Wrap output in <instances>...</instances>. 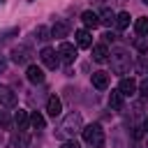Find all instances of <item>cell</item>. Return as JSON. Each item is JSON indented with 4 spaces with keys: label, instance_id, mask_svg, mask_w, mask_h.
<instances>
[{
    "label": "cell",
    "instance_id": "cell-33",
    "mask_svg": "<svg viewBox=\"0 0 148 148\" xmlns=\"http://www.w3.org/2000/svg\"><path fill=\"white\" fill-rule=\"evenodd\" d=\"M141 2H146V5H148V0H141Z\"/></svg>",
    "mask_w": 148,
    "mask_h": 148
},
{
    "label": "cell",
    "instance_id": "cell-8",
    "mask_svg": "<svg viewBox=\"0 0 148 148\" xmlns=\"http://www.w3.org/2000/svg\"><path fill=\"white\" fill-rule=\"evenodd\" d=\"M74 37H76V46H79V49H90V46H92V37H90V30H88V28L76 30Z\"/></svg>",
    "mask_w": 148,
    "mask_h": 148
},
{
    "label": "cell",
    "instance_id": "cell-22",
    "mask_svg": "<svg viewBox=\"0 0 148 148\" xmlns=\"http://www.w3.org/2000/svg\"><path fill=\"white\" fill-rule=\"evenodd\" d=\"M30 125H32L35 130H44V127H46V120H44V116H42L39 111H35V113H30Z\"/></svg>",
    "mask_w": 148,
    "mask_h": 148
},
{
    "label": "cell",
    "instance_id": "cell-15",
    "mask_svg": "<svg viewBox=\"0 0 148 148\" xmlns=\"http://www.w3.org/2000/svg\"><path fill=\"white\" fill-rule=\"evenodd\" d=\"M46 111H49V116H60V111H62V102L56 97V95H51L49 99H46Z\"/></svg>",
    "mask_w": 148,
    "mask_h": 148
},
{
    "label": "cell",
    "instance_id": "cell-29",
    "mask_svg": "<svg viewBox=\"0 0 148 148\" xmlns=\"http://www.w3.org/2000/svg\"><path fill=\"white\" fill-rule=\"evenodd\" d=\"M60 148H79V143H76V141H65Z\"/></svg>",
    "mask_w": 148,
    "mask_h": 148
},
{
    "label": "cell",
    "instance_id": "cell-10",
    "mask_svg": "<svg viewBox=\"0 0 148 148\" xmlns=\"http://www.w3.org/2000/svg\"><path fill=\"white\" fill-rule=\"evenodd\" d=\"M25 76H28V81L30 83H44V69L42 67H37V65H28V69H25Z\"/></svg>",
    "mask_w": 148,
    "mask_h": 148
},
{
    "label": "cell",
    "instance_id": "cell-30",
    "mask_svg": "<svg viewBox=\"0 0 148 148\" xmlns=\"http://www.w3.org/2000/svg\"><path fill=\"white\" fill-rule=\"evenodd\" d=\"M111 39H116V35H113V32H106V35H104V42H111Z\"/></svg>",
    "mask_w": 148,
    "mask_h": 148
},
{
    "label": "cell",
    "instance_id": "cell-9",
    "mask_svg": "<svg viewBox=\"0 0 148 148\" xmlns=\"http://www.w3.org/2000/svg\"><path fill=\"white\" fill-rule=\"evenodd\" d=\"M136 88H139V83H136L132 76H125V79H120V86H118V90H120L125 97H132V95L136 92Z\"/></svg>",
    "mask_w": 148,
    "mask_h": 148
},
{
    "label": "cell",
    "instance_id": "cell-21",
    "mask_svg": "<svg viewBox=\"0 0 148 148\" xmlns=\"http://www.w3.org/2000/svg\"><path fill=\"white\" fill-rule=\"evenodd\" d=\"M35 39H37V42H49V39H51V30H49L46 25H37V28H35Z\"/></svg>",
    "mask_w": 148,
    "mask_h": 148
},
{
    "label": "cell",
    "instance_id": "cell-35",
    "mask_svg": "<svg viewBox=\"0 0 148 148\" xmlns=\"http://www.w3.org/2000/svg\"><path fill=\"white\" fill-rule=\"evenodd\" d=\"M2 2H5V0H0V5H2Z\"/></svg>",
    "mask_w": 148,
    "mask_h": 148
},
{
    "label": "cell",
    "instance_id": "cell-1",
    "mask_svg": "<svg viewBox=\"0 0 148 148\" xmlns=\"http://www.w3.org/2000/svg\"><path fill=\"white\" fill-rule=\"evenodd\" d=\"M111 58V72L113 74H127L130 72V67H132V56H130V51H125V49H113L111 53H109Z\"/></svg>",
    "mask_w": 148,
    "mask_h": 148
},
{
    "label": "cell",
    "instance_id": "cell-27",
    "mask_svg": "<svg viewBox=\"0 0 148 148\" xmlns=\"http://www.w3.org/2000/svg\"><path fill=\"white\" fill-rule=\"evenodd\" d=\"M139 92H141L143 97H148V79H143V81L139 83Z\"/></svg>",
    "mask_w": 148,
    "mask_h": 148
},
{
    "label": "cell",
    "instance_id": "cell-31",
    "mask_svg": "<svg viewBox=\"0 0 148 148\" xmlns=\"http://www.w3.org/2000/svg\"><path fill=\"white\" fill-rule=\"evenodd\" d=\"M125 0H111V5H123Z\"/></svg>",
    "mask_w": 148,
    "mask_h": 148
},
{
    "label": "cell",
    "instance_id": "cell-16",
    "mask_svg": "<svg viewBox=\"0 0 148 148\" xmlns=\"http://www.w3.org/2000/svg\"><path fill=\"white\" fill-rule=\"evenodd\" d=\"M12 143H14L16 148H28V146H30V134H28L25 130H18V132L12 136Z\"/></svg>",
    "mask_w": 148,
    "mask_h": 148
},
{
    "label": "cell",
    "instance_id": "cell-3",
    "mask_svg": "<svg viewBox=\"0 0 148 148\" xmlns=\"http://www.w3.org/2000/svg\"><path fill=\"white\" fill-rule=\"evenodd\" d=\"M81 134H83V141L88 143V146H92V148H102L104 146V130L95 123V125H86L83 130H81Z\"/></svg>",
    "mask_w": 148,
    "mask_h": 148
},
{
    "label": "cell",
    "instance_id": "cell-12",
    "mask_svg": "<svg viewBox=\"0 0 148 148\" xmlns=\"http://www.w3.org/2000/svg\"><path fill=\"white\" fill-rule=\"evenodd\" d=\"M81 21H83V25H86L88 30H92V28L99 25V14H95L92 9H86V12L81 14Z\"/></svg>",
    "mask_w": 148,
    "mask_h": 148
},
{
    "label": "cell",
    "instance_id": "cell-26",
    "mask_svg": "<svg viewBox=\"0 0 148 148\" xmlns=\"http://www.w3.org/2000/svg\"><path fill=\"white\" fill-rule=\"evenodd\" d=\"M134 46H136V49H139L141 53H146V51H148V44H146V39H141V35H139V37L134 39Z\"/></svg>",
    "mask_w": 148,
    "mask_h": 148
},
{
    "label": "cell",
    "instance_id": "cell-36",
    "mask_svg": "<svg viewBox=\"0 0 148 148\" xmlns=\"http://www.w3.org/2000/svg\"><path fill=\"white\" fill-rule=\"evenodd\" d=\"M90 148H92V146H90Z\"/></svg>",
    "mask_w": 148,
    "mask_h": 148
},
{
    "label": "cell",
    "instance_id": "cell-19",
    "mask_svg": "<svg viewBox=\"0 0 148 148\" xmlns=\"http://www.w3.org/2000/svg\"><path fill=\"white\" fill-rule=\"evenodd\" d=\"M130 18H132V16H130L127 12H120V14H116V23H113V25H116L118 30H125V28H130Z\"/></svg>",
    "mask_w": 148,
    "mask_h": 148
},
{
    "label": "cell",
    "instance_id": "cell-7",
    "mask_svg": "<svg viewBox=\"0 0 148 148\" xmlns=\"http://www.w3.org/2000/svg\"><path fill=\"white\" fill-rule=\"evenodd\" d=\"M0 106H16V92L0 83Z\"/></svg>",
    "mask_w": 148,
    "mask_h": 148
},
{
    "label": "cell",
    "instance_id": "cell-24",
    "mask_svg": "<svg viewBox=\"0 0 148 148\" xmlns=\"http://www.w3.org/2000/svg\"><path fill=\"white\" fill-rule=\"evenodd\" d=\"M12 127V116L9 111H0V130H9Z\"/></svg>",
    "mask_w": 148,
    "mask_h": 148
},
{
    "label": "cell",
    "instance_id": "cell-34",
    "mask_svg": "<svg viewBox=\"0 0 148 148\" xmlns=\"http://www.w3.org/2000/svg\"><path fill=\"white\" fill-rule=\"evenodd\" d=\"M146 146H148V139H146Z\"/></svg>",
    "mask_w": 148,
    "mask_h": 148
},
{
    "label": "cell",
    "instance_id": "cell-11",
    "mask_svg": "<svg viewBox=\"0 0 148 148\" xmlns=\"http://www.w3.org/2000/svg\"><path fill=\"white\" fill-rule=\"evenodd\" d=\"M90 83H92L97 90H106V88H109V74H106V72H92Z\"/></svg>",
    "mask_w": 148,
    "mask_h": 148
},
{
    "label": "cell",
    "instance_id": "cell-6",
    "mask_svg": "<svg viewBox=\"0 0 148 148\" xmlns=\"http://www.w3.org/2000/svg\"><path fill=\"white\" fill-rule=\"evenodd\" d=\"M58 56H60L62 62H74V60H76V46L69 44V42H60V46H58Z\"/></svg>",
    "mask_w": 148,
    "mask_h": 148
},
{
    "label": "cell",
    "instance_id": "cell-20",
    "mask_svg": "<svg viewBox=\"0 0 148 148\" xmlns=\"http://www.w3.org/2000/svg\"><path fill=\"white\" fill-rule=\"evenodd\" d=\"M134 30H136V35H148V16H139L136 21H134Z\"/></svg>",
    "mask_w": 148,
    "mask_h": 148
},
{
    "label": "cell",
    "instance_id": "cell-5",
    "mask_svg": "<svg viewBox=\"0 0 148 148\" xmlns=\"http://www.w3.org/2000/svg\"><path fill=\"white\" fill-rule=\"evenodd\" d=\"M39 60H42L49 69H56V67L60 65V56H58L53 49H49V46H44V49L39 51Z\"/></svg>",
    "mask_w": 148,
    "mask_h": 148
},
{
    "label": "cell",
    "instance_id": "cell-18",
    "mask_svg": "<svg viewBox=\"0 0 148 148\" xmlns=\"http://www.w3.org/2000/svg\"><path fill=\"white\" fill-rule=\"evenodd\" d=\"M14 123H16L18 130H28V125H30V116H28V111L18 109V111L14 113Z\"/></svg>",
    "mask_w": 148,
    "mask_h": 148
},
{
    "label": "cell",
    "instance_id": "cell-14",
    "mask_svg": "<svg viewBox=\"0 0 148 148\" xmlns=\"http://www.w3.org/2000/svg\"><path fill=\"white\" fill-rule=\"evenodd\" d=\"M92 49V60L95 62H106L109 60V49H106V44H95V46H90Z\"/></svg>",
    "mask_w": 148,
    "mask_h": 148
},
{
    "label": "cell",
    "instance_id": "cell-28",
    "mask_svg": "<svg viewBox=\"0 0 148 148\" xmlns=\"http://www.w3.org/2000/svg\"><path fill=\"white\" fill-rule=\"evenodd\" d=\"M5 69H7V58L0 56V74H5Z\"/></svg>",
    "mask_w": 148,
    "mask_h": 148
},
{
    "label": "cell",
    "instance_id": "cell-25",
    "mask_svg": "<svg viewBox=\"0 0 148 148\" xmlns=\"http://www.w3.org/2000/svg\"><path fill=\"white\" fill-rule=\"evenodd\" d=\"M14 35H18V28H9V30H2V32H0V46H2L5 42H9V37H14Z\"/></svg>",
    "mask_w": 148,
    "mask_h": 148
},
{
    "label": "cell",
    "instance_id": "cell-23",
    "mask_svg": "<svg viewBox=\"0 0 148 148\" xmlns=\"http://www.w3.org/2000/svg\"><path fill=\"white\" fill-rule=\"evenodd\" d=\"M99 23H104V25H113L116 23V14L106 7V9H102V14H99Z\"/></svg>",
    "mask_w": 148,
    "mask_h": 148
},
{
    "label": "cell",
    "instance_id": "cell-17",
    "mask_svg": "<svg viewBox=\"0 0 148 148\" xmlns=\"http://www.w3.org/2000/svg\"><path fill=\"white\" fill-rule=\"evenodd\" d=\"M123 102H125V95H123L120 90H111V95H109V106L116 109V111H120V109H123Z\"/></svg>",
    "mask_w": 148,
    "mask_h": 148
},
{
    "label": "cell",
    "instance_id": "cell-32",
    "mask_svg": "<svg viewBox=\"0 0 148 148\" xmlns=\"http://www.w3.org/2000/svg\"><path fill=\"white\" fill-rule=\"evenodd\" d=\"M143 130H146V132H148V118H146V120H143Z\"/></svg>",
    "mask_w": 148,
    "mask_h": 148
},
{
    "label": "cell",
    "instance_id": "cell-13",
    "mask_svg": "<svg viewBox=\"0 0 148 148\" xmlns=\"http://www.w3.org/2000/svg\"><path fill=\"white\" fill-rule=\"evenodd\" d=\"M67 32H69V23L67 21H56L53 28H51V37H56V39L67 37Z\"/></svg>",
    "mask_w": 148,
    "mask_h": 148
},
{
    "label": "cell",
    "instance_id": "cell-4",
    "mask_svg": "<svg viewBox=\"0 0 148 148\" xmlns=\"http://www.w3.org/2000/svg\"><path fill=\"white\" fill-rule=\"evenodd\" d=\"M32 49L28 46V44H18V46H14L12 49V60L16 62V65H30V60H32Z\"/></svg>",
    "mask_w": 148,
    "mask_h": 148
},
{
    "label": "cell",
    "instance_id": "cell-2",
    "mask_svg": "<svg viewBox=\"0 0 148 148\" xmlns=\"http://www.w3.org/2000/svg\"><path fill=\"white\" fill-rule=\"evenodd\" d=\"M81 130H83V118H81V113L72 111V113L65 116V120H62V125L58 130V136H74Z\"/></svg>",
    "mask_w": 148,
    "mask_h": 148
}]
</instances>
